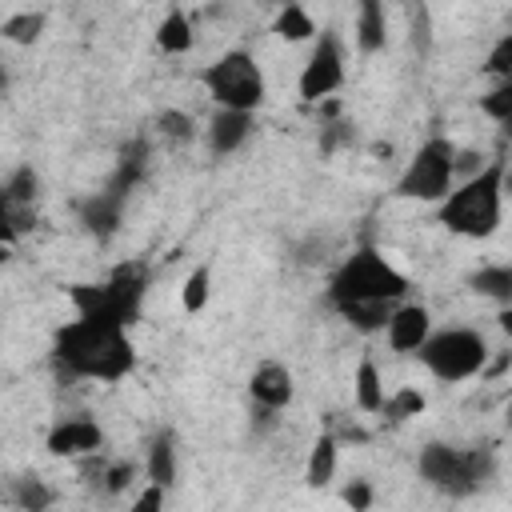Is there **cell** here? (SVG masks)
I'll use <instances>...</instances> for the list:
<instances>
[{
    "label": "cell",
    "instance_id": "cell-1",
    "mask_svg": "<svg viewBox=\"0 0 512 512\" xmlns=\"http://www.w3.org/2000/svg\"><path fill=\"white\" fill-rule=\"evenodd\" d=\"M52 356L64 376H88V380H120L136 364L124 324L100 316H76L72 324H64L56 332Z\"/></svg>",
    "mask_w": 512,
    "mask_h": 512
},
{
    "label": "cell",
    "instance_id": "cell-2",
    "mask_svg": "<svg viewBox=\"0 0 512 512\" xmlns=\"http://www.w3.org/2000/svg\"><path fill=\"white\" fill-rule=\"evenodd\" d=\"M500 212H504V160H492L480 172H472L456 192L444 196L440 224L448 232L484 240L500 228Z\"/></svg>",
    "mask_w": 512,
    "mask_h": 512
},
{
    "label": "cell",
    "instance_id": "cell-3",
    "mask_svg": "<svg viewBox=\"0 0 512 512\" xmlns=\"http://www.w3.org/2000/svg\"><path fill=\"white\" fill-rule=\"evenodd\" d=\"M408 280L404 272H396L376 248H356L328 280V300L344 304V300H404Z\"/></svg>",
    "mask_w": 512,
    "mask_h": 512
},
{
    "label": "cell",
    "instance_id": "cell-4",
    "mask_svg": "<svg viewBox=\"0 0 512 512\" xmlns=\"http://www.w3.org/2000/svg\"><path fill=\"white\" fill-rule=\"evenodd\" d=\"M416 468L432 488L448 496H468L492 476V456L484 448H452V444L432 440L420 448Z\"/></svg>",
    "mask_w": 512,
    "mask_h": 512
},
{
    "label": "cell",
    "instance_id": "cell-5",
    "mask_svg": "<svg viewBox=\"0 0 512 512\" xmlns=\"http://www.w3.org/2000/svg\"><path fill=\"white\" fill-rule=\"evenodd\" d=\"M416 356L424 360V368L444 380V384H456V380H468L476 376L484 364H488V340L472 328H444V332H428L424 344L416 348Z\"/></svg>",
    "mask_w": 512,
    "mask_h": 512
},
{
    "label": "cell",
    "instance_id": "cell-6",
    "mask_svg": "<svg viewBox=\"0 0 512 512\" xmlns=\"http://www.w3.org/2000/svg\"><path fill=\"white\" fill-rule=\"evenodd\" d=\"M200 84L208 88V96L220 104V108H240V112H256L264 104V72L260 64L232 48L224 52L220 60H212L204 72H200Z\"/></svg>",
    "mask_w": 512,
    "mask_h": 512
},
{
    "label": "cell",
    "instance_id": "cell-7",
    "mask_svg": "<svg viewBox=\"0 0 512 512\" xmlns=\"http://www.w3.org/2000/svg\"><path fill=\"white\" fill-rule=\"evenodd\" d=\"M452 156H456V144L444 140V136H432L416 148V156L408 160L404 176L396 180V196L404 200H444L456 172H452Z\"/></svg>",
    "mask_w": 512,
    "mask_h": 512
},
{
    "label": "cell",
    "instance_id": "cell-8",
    "mask_svg": "<svg viewBox=\"0 0 512 512\" xmlns=\"http://www.w3.org/2000/svg\"><path fill=\"white\" fill-rule=\"evenodd\" d=\"M340 84H344V52H340L336 32H324V36L316 40V48H312L304 72H300V100L316 104V100L332 96Z\"/></svg>",
    "mask_w": 512,
    "mask_h": 512
},
{
    "label": "cell",
    "instance_id": "cell-9",
    "mask_svg": "<svg viewBox=\"0 0 512 512\" xmlns=\"http://www.w3.org/2000/svg\"><path fill=\"white\" fill-rule=\"evenodd\" d=\"M104 292H108V304L112 312L120 316V324L128 328L136 316H140V300L148 292V264L144 260H124L112 268V276L104 280Z\"/></svg>",
    "mask_w": 512,
    "mask_h": 512
},
{
    "label": "cell",
    "instance_id": "cell-10",
    "mask_svg": "<svg viewBox=\"0 0 512 512\" xmlns=\"http://www.w3.org/2000/svg\"><path fill=\"white\" fill-rule=\"evenodd\" d=\"M120 212H124V192H112V188L92 192L88 200L76 204V216H80L84 232L96 236V240H112V236H116V228H120Z\"/></svg>",
    "mask_w": 512,
    "mask_h": 512
},
{
    "label": "cell",
    "instance_id": "cell-11",
    "mask_svg": "<svg viewBox=\"0 0 512 512\" xmlns=\"http://www.w3.org/2000/svg\"><path fill=\"white\" fill-rule=\"evenodd\" d=\"M384 332H388L392 352H416L424 344V336L432 332V316H428L424 304H396Z\"/></svg>",
    "mask_w": 512,
    "mask_h": 512
},
{
    "label": "cell",
    "instance_id": "cell-12",
    "mask_svg": "<svg viewBox=\"0 0 512 512\" xmlns=\"http://www.w3.org/2000/svg\"><path fill=\"white\" fill-rule=\"evenodd\" d=\"M100 444H104V432H100V424L96 420H84V416H76V420H60L52 432H48V452L52 456H88V452H100Z\"/></svg>",
    "mask_w": 512,
    "mask_h": 512
},
{
    "label": "cell",
    "instance_id": "cell-13",
    "mask_svg": "<svg viewBox=\"0 0 512 512\" xmlns=\"http://www.w3.org/2000/svg\"><path fill=\"white\" fill-rule=\"evenodd\" d=\"M248 392H252V400L256 404H268V408H284L288 400H292V372L284 368V364H276V360H264L256 372H252V380H248Z\"/></svg>",
    "mask_w": 512,
    "mask_h": 512
},
{
    "label": "cell",
    "instance_id": "cell-14",
    "mask_svg": "<svg viewBox=\"0 0 512 512\" xmlns=\"http://www.w3.org/2000/svg\"><path fill=\"white\" fill-rule=\"evenodd\" d=\"M248 136H252V112H240V108H220L208 124V148L216 156L236 152Z\"/></svg>",
    "mask_w": 512,
    "mask_h": 512
},
{
    "label": "cell",
    "instance_id": "cell-15",
    "mask_svg": "<svg viewBox=\"0 0 512 512\" xmlns=\"http://www.w3.org/2000/svg\"><path fill=\"white\" fill-rule=\"evenodd\" d=\"M148 160H152V148H148V140H144V136H132V140L120 148V156H116V172H112L108 188L128 196V192H132V188L144 180V172H148Z\"/></svg>",
    "mask_w": 512,
    "mask_h": 512
},
{
    "label": "cell",
    "instance_id": "cell-16",
    "mask_svg": "<svg viewBox=\"0 0 512 512\" xmlns=\"http://www.w3.org/2000/svg\"><path fill=\"white\" fill-rule=\"evenodd\" d=\"M356 44H360V52H368V56L388 44L384 0H360V8H356Z\"/></svg>",
    "mask_w": 512,
    "mask_h": 512
},
{
    "label": "cell",
    "instance_id": "cell-17",
    "mask_svg": "<svg viewBox=\"0 0 512 512\" xmlns=\"http://www.w3.org/2000/svg\"><path fill=\"white\" fill-rule=\"evenodd\" d=\"M356 332H380L396 308V300H344V304H332Z\"/></svg>",
    "mask_w": 512,
    "mask_h": 512
},
{
    "label": "cell",
    "instance_id": "cell-18",
    "mask_svg": "<svg viewBox=\"0 0 512 512\" xmlns=\"http://www.w3.org/2000/svg\"><path fill=\"white\" fill-rule=\"evenodd\" d=\"M156 48L168 52V56H180L192 48V20L184 16V8H168V16L156 24Z\"/></svg>",
    "mask_w": 512,
    "mask_h": 512
},
{
    "label": "cell",
    "instance_id": "cell-19",
    "mask_svg": "<svg viewBox=\"0 0 512 512\" xmlns=\"http://www.w3.org/2000/svg\"><path fill=\"white\" fill-rule=\"evenodd\" d=\"M336 448H340V440H336L332 432H324V436L312 444L308 468H304V480H308L312 488H324V484L336 476Z\"/></svg>",
    "mask_w": 512,
    "mask_h": 512
},
{
    "label": "cell",
    "instance_id": "cell-20",
    "mask_svg": "<svg viewBox=\"0 0 512 512\" xmlns=\"http://www.w3.org/2000/svg\"><path fill=\"white\" fill-rule=\"evenodd\" d=\"M272 32H276L280 40H288V44H300V40H312V36H316V24H312V16L304 12V4L288 0V4L280 8V16H276Z\"/></svg>",
    "mask_w": 512,
    "mask_h": 512
},
{
    "label": "cell",
    "instance_id": "cell-21",
    "mask_svg": "<svg viewBox=\"0 0 512 512\" xmlns=\"http://www.w3.org/2000/svg\"><path fill=\"white\" fill-rule=\"evenodd\" d=\"M468 288L480 292V296H492V300L508 304L512 300V268L508 264H488V268H480V272L468 276Z\"/></svg>",
    "mask_w": 512,
    "mask_h": 512
},
{
    "label": "cell",
    "instance_id": "cell-22",
    "mask_svg": "<svg viewBox=\"0 0 512 512\" xmlns=\"http://www.w3.org/2000/svg\"><path fill=\"white\" fill-rule=\"evenodd\" d=\"M148 480L168 488L176 480V444H172V432H160L148 448Z\"/></svg>",
    "mask_w": 512,
    "mask_h": 512
},
{
    "label": "cell",
    "instance_id": "cell-23",
    "mask_svg": "<svg viewBox=\"0 0 512 512\" xmlns=\"http://www.w3.org/2000/svg\"><path fill=\"white\" fill-rule=\"evenodd\" d=\"M384 404V384H380V368L364 356L356 364V408L360 412H380Z\"/></svg>",
    "mask_w": 512,
    "mask_h": 512
},
{
    "label": "cell",
    "instance_id": "cell-24",
    "mask_svg": "<svg viewBox=\"0 0 512 512\" xmlns=\"http://www.w3.org/2000/svg\"><path fill=\"white\" fill-rule=\"evenodd\" d=\"M28 220H32V204H12L4 196V188H0V248L12 244L20 232H28L32 228Z\"/></svg>",
    "mask_w": 512,
    "mask_h": 512
},
{
    "label": "cell",
    "instance_id": "cell-25",
    "mask_svg": "<svg viewBox=\"0 0 512 512\" xmlns=\"http://www.w3.org/2000/svg\"><path fill=\"white\" fill-rule=\"evenodd\" d=\"M44 32V12H16L0 24V36L12 44H36Z\"/></svg>",
    "mask_w": 512,
    "mask_h": 512
},
{
    "label": "cell",
    "instance_id": "cell-26",
    "mask_svg": "<svg viewBox=\"0 0 512 512\" xmlns=\"http://www.w3.org/2000/svg\"><path fill=\"white\" fill-rule=\"evenodd\" d=\"M208 292H212V268H208V264H196V268L188 272L184 288H180V304H184V312H204Z\"/></svg>",
    "mask_w": 512,
    "mask_h": 512
},
{
    "label": "cell",
    "instance_id": "cell-27",
    "mask_svg": "<svg viewBox=\"0 0 512 512\" xmlns=\"http://www.w3.org/2000/svg\"><path fill=\"white\" fill-rule=\"evenodd\" d=\"M156 128H160V136H164V140H172V144H188V140L196 136L192 116H188V112H180V108H164V112L156 116Z\"/></svg>",
    "mask_w": 512,
    "mask_h": 512
},
{
    "label": "cell",
    "instance_id": "cell-28",
    "mask_svg": "<svg viewBox=\"0 0 512 512\" xmlns=\"http://www.w3.org/2000/svg\"><path fill=\"white\" fill-rule=\"evenodd\" d=\"M380 412H384L388 420H412V416L424 412V392H416V388H400L396 396H384Z\"/></svg>",
    "mask_w": 512,
    "mask_h": 512
},
{
    "label": "cell",
    "instance_id": "cell-29",
    "mask_svg": "<svg viewBox=\"0 0 512 512\" xmlns=\"http://www.w3.org/2000/svg\"><path fill=\"white\" fill-rule=\"evenodd\" d=\"M12 500H16L20 508H28V512H40V508H48L56 496H52V488H48L44 480H36V476H24V480H16V488H12Z\"/></svg>",
    "mask_w": 512,
    "mask_h": 512
},
{
    "label": "cell",
    "instance_id": "cell-30",
    "mask_svg": "<svg viewBox=\"0 0 512 512\" xmlns=\"http://www.w3.org/2000/svg\"><path fill=\"white\" fill-rule=\"evenodd\" d=\"M480 112H488L492 120L508 124L512 120V80H500L488 96H480Z\"/></svg>",
    "mask_w": 512,
    "mask_h": 512
},
{
    "label": "cell",
    "instance_id": "cell-31",
    "mask_svg": "<svg viewBox=\"0 0 512 512\" xmlns=\"http://www.w3.org/2000/svg\"><path fill=\"white\" fill-rule=\"evenodd\" d=\"M36 192H40V176H36L32 168H16L12 180L4 184V196H8L12 204H32Z\"/></svg>",
    "mask_w": 512,
    "mask_h": 512
},
{
    "label": "cell",
    "instance_id": "cell-32",
    "mask_svg": "<svg viewBox=\"0 0 512 512\" xmlns=\"http://www.w3.org/2000/svg\"><path fill=\"white\" fill-rule=\"evenodd\" d=\"M484 72H488V76H500V80L512 76V36H500V40H496V48L488 52Z\"/></svg>",
    "mask_w": 512,
    "mask_h": 512
},
{
    "label": "cell",
    "instance_id": "cell-33",
    "mask_svg": "<svg viewBox=\"0 0 512 512\" xmlns=\"http://www.w3.org/2000/svg\"><path fill=\"white\" fill-rule=\"evenodd\" d=\"M100 480H104V488H108V492H124V488L136 480V464H132V460H116V464H104Z\"/></svg>",
    "mask_w": 512,
    "mask_h": 512
},
{
    "label": "cell",
    "instance_id": "cell-34",
    "mask_svg": "<svg viewBox=\"0 0 512 512\" xmlns=\"http://www.w3.org/2000/svg\"><path fill=\"white\" fill-rule=\"evenodd\" d=\"M344 140H352V128H348L344 120H328V124L320 128V152H324V156L336 152Z\"/></svg>",
    "mask_w": 512,
    "mask_h": 512
},
{
    "label": "cell",
    "instance_id": "cell-35",
    "mask_svg": "<svg viewBox=\"0 0 512 512\" xmlns=\"http://www.w3.org/2000/svg\"><path fill=\"white\" fill-rule=\"evenodd\" d=\"M344 504L368 508V504H372V484H368V480H352V484L344 488Z\"/></svg>",
    "mask_w": 512,
    "mask_h": 512
},
{
    "label": "cell",
    "instance_id": "cell-36",
    "mask_svg": "<svg viewBox=\"0 0 512 512\" xmlns=\"http://www.w3.org/2000/svg\"><path fill=\"white\" fill-rule=\"evenodd\" d=\"M160 504H164V488H160V484H152L148 492H140V496L132 500L136 512H152V508H160Z\"/></svg>",
    "mask_w": 512,
    "mask_h": 512
},
{
    "label": "cell",
    "instance_id": "cell-37",
    "mask_svg": "<svg viewBox=\"0 0 512 512\" xmlns=\"http://www.w3.org/2000/svg\"><path fill=\"white\" fill-rule=\"evenodd\" d=\"M332 436H336V432H332ZM336 440H352V444H368V432H364V428H356V424H344Z\"/></svg>",
    "mask_w": 512,
    "mask_h": 512
},
{
    "label": "cell",
    "instance_id": "cell-38",
    "mask_svg": "<svg viewBox=\"0 0 512 512\" xmlns=\"http://www.w3.org/2000/svg\"><path fill=\"white\" fill-rule=\"evenodd\" d=\"M316 104H320V116H324V120H336V116H340V100H328V96H324V100H316Z\"/></svg>",
    "mask_w": 512,
    "mask_h": 512
},
{
    "label": "cell",
    "instance_id": "cell-39",
    "mask_svg": "<svg viewBox=\"0 0 512 512\" xmlns=\"http://www.w3.org/2000/svg\"><path fill=\"white\" fill-rule=\"evenodd\" d=\"M4 84H8V76H4V64H0V88H4Z\"/></svg>",
    "mask_w": 512,
    "mask_h": 512
}]
</instances>
